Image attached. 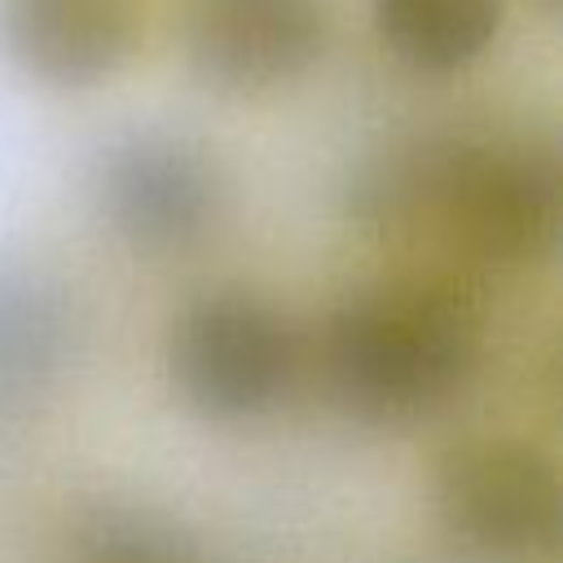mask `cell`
Returning a JSON list of instances; mask_svg holds the SVG:
<instances>
[{
  "instance_id": "9c48e42d",
  "label": "cell",
  "mask_w": 563,
  "mask_h": 563,
  "mask_svg": "<svg viewBox=\"0 0 563 563\" xmlns=\"http://www.w3.org/2000/svg\"><path fill=\"white\" fill-rule=\"evenodd\" d=\"M383 44L413 70L471 66L501 26V0H369Z\"/></svg>"
},
{
  "instance_id": "3957f363",
  "label": "cell",
  "mask_w": 563,
  "mask_h": 563,
  "mask_svg": "<svg viewBox=\"0 0 563 563\" xmlns=\"http://www.w3.org/2000/svg\"><path fill=\"white\" fill-rule=\"evenodd\" d=\"M167 374L180 400L211 422L268 413L295 374V339L251 290H211L180 308L167 334Z\"/></svg>"
},
{
  "instance_id": "5b68a950",
  "label": "cell",
  "mask_w": 563,
  "mask_h": 563,
  "mask_svg": "<svg viewBox=\"0 0 563 563\" xmlns=\"http://www.w3.org/2000/svg\"><path fill=\"white\" fill-rule=\"evenodd\" d=\"M92 185L106 224L136 255L194 251L220 211V180L207 154L163 132L114 141Z\"/></svg>"
},
{
  "instance_id": "6da1fadb",
  "label": "cell",
  "mask_w": 563,
  "mask_h": 563,
  "mask_svg": "<svg viewBox=\"0 0 563 563\" xmlns=\"http://www.w3.org/2000/svg\"><path fill=\"white\" fill-rule=\"evenodd\" d=\"M352 207L383 229L427 220L484 264H532L559 238V176L528 145L435 141L391 154L356 180Z\"/></svg>"
},
{
  "instance_id": "7a4b0ae2",
  "label": "cell",
  "mask_w": 563,
  "mask_h": 563,
  "mask_svg": "<svg viewBox=\"0 0 563 563\" xmlns=\"http://www.w3.org/2000/svg\"><path fill=\"white\" fill-rule=\"evenodd\" d=\"M479 321L457 290L396 282L361 290L330 312L325 383L343 413L400 427L440 409L475 369Z\"/></svg>"
},
{
  "instance_id": "52a82bcc",
  "label": "cell",
  "mask_w": 563,
  "mask_h": 563,
  "mask_svg": "<svg viewBox=\"0 0 563 563\" xmlns=\"http://www.w3.org/2000/svg\"><path fill=\"white\" fill-rule=\"evenodd\" d=\"M136 0H4L0 40L9 57L48 88L110 79L136 48Z\"/></svg>"
},
{
  "instance_id": "277c9868",
  "label": "cell",
  "mask_w": 563,
  "mask_h": 563,
  "mask_svg": "<svg viewBox=\"0 0 563 563\" xmlns=\"http://www.w3.org/2000/svg\"><path fill=\"white\" fill-rule=\"evenodd\" d=\"M435 515L475 559L537 563L559 541L554 466L523 440H462L435 466Z\"/></svg>"
},
{
  "instance_id": "8992f818",
  "label": "cell",
  "mask_w": 563,
  "mask_h": 563,
  "mask_svg": "<svg viewBox=\"0 0 563 563\" xmlns=\"http://www.w3.org/2000/svg\"><path fill=\"white\" fill-rule=\"evenodd\" d=\"M321 0H194L185 53L216 92H268L299 79L325 48Z\"/></svg>"
},
{
  "instance_id": "30bf717a",
  "label": "cell",
  "mask_w": 563,
  "mask_h": 563,
  "mask_svg": "<svg viewBox=\"0 0 563 563\" xmlns=\"http://www.w3.org/2000/svg\"><path fill=\"white\" fill-rule=\"evenodd\" d=\"M62 563H216L207 545L172 515L145 501H92L75 515Z\"/></svg>"
},
{
  "instance_id": "ba28073f",
  "label": "cell",
  "mask_w": 563,
  "mask_h": 563,
  "mask_svg": "<svg viewBox=\"0 0 563 563\" xmlns=\"http://www.w3.org/2000/svg\"><path fill=\"white\" fill-rule=\"evenodd\" d=\"M70 308L44 277L0 264V418L31 413L66 374Z\"/></svg>"
}]
</instances>
